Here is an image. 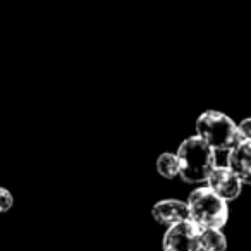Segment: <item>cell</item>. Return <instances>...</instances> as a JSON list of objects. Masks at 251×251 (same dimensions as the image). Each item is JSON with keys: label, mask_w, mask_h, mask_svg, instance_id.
<instances>
[{"label": "cell", "mask_w": 251, "mask_h": 251, "mask_svg": "<svg viewBox=\"0 0 251 251\" xmlns=\"http://www.w3.org/2000/svg\"><path fill=\"white\" fill-rule=\"evenodd\" d=\"M151 217L157 224L165 227H172L176 224H181L189 220V208L188 203L182 200L165 198L157 201L151 206Z\"/></svg>", "instance_id": "cell-6"}, {"label": "cell", "mask_w": 251, "mask_h": 251, "mask_svg": "<svg viewBox=\"0 0 251 251\" xmlns=\"http://www.w3.org/2000/svg\"><path fill=\"white\" fill-rule=\"evenodd\" d=\"M227 167L246 186H251V141H241L227 153Z\"/></svg>", "instance_id": "cell-7"}, {"label": "cell", "mask_w": 251, "mask_h": 251, "mask_svg": "<svg viewBox=\"0 0 251 251\" xmlns=\"http://www.w3.org/2000/svg\"><path fill=\"white\" fill-rule=\"evenodd\" d=\"M179 177L186 184H201L217 167V151L196 134L188 136L177 147Z\"/></svg>", "instance_id": "cell-1"}, {"label": "cell", "mask_w": 251, "mask_h": 251, "mask_svg": "<svg viewBox=\"0 0 251 251\" xmlns=\"http://www.w3.org/2000/svg\"><path fill=\"white\" fill-rule=\"evenodd\" d=\"M200 251H227V237L222 229H200Z\"/></svg>", "instance_id": "cell-8"}, {"label": "cell", "mask_w": 251, "mask_h": 251, "mask_svg": "<svg viewBox=\"0 0 251 251\" xmlns=\"http://www.w3.org/2000/svg\"><path fill=\"white\" fill-rule=\"evenodd\" d=\"M196 136L201 138L215 151L229 153L241 143L237 134V122L219 110H206L196 119Z\"/></svg>", "instance_id": "cell-3"}, {"label": "cell", "mask_w": 251, "mask_h": 251, "mask_svg": "<svg viewBox=\"0 0 251 251\" xmlns=\"http://www.w3.org/2000/svg\"><path fill=\"white\" fill-rule=\"evenodd\" d=\"M164 251H200V229L191 222L176 224L167 227L162 237Z\"/></svg>", "instance_id": "cell-4"}, {"label": "cell", "mask_w": 251, "mask_h": 251, "mask_svg": "<svg viewBox=\"0 0 251 251\" xmlns=\"http://www.w3.org/2000/svg\"><path fill=\"white\" fill-rule=\"evenodd\" d=\"M189 220L198 229H224L229 220V205L208 186H200L188 196Z\"/></svg>", "instance_id": "cell-2"}, {"label": "cell", "mask_w": 251, "mask_h": 251, "mask_svg": "<svg viewBox=\"0 0 251 251\" xmlns=\"http://www.w3.org/2000/svg\"><path fill=\"white\" fill-rule=\"evenodd\" d=\"M237 134L241 141H251V117H244L237 122Z\"/></svg>", "instance_id": "cell-11"}, {"label": "cell", "mask_w": 251, "mask_h": 251, "mask_svg": "<svg viewBox=\"0 0 251 251\" xmlns=\"http://www.w3.org/2000/svg\"><path fill=\"white\" fill-rule=\"evenodd\" d=\"M14 205V196L7 188L0 186V213H7Z\"/></svg>", "instance_id": "cell-10"}, {"label": "cell", "mask_w": 251, "mask_h": 251, "mask_svg": "<svg viewBox=\"0 0 251 251\" xmlns=\"http://www.w3.org/2000/svg\"><path fill=\"white\" fill-rule=\"evenodd\" d=\"M206 186L227 203L237 200L243 191V182L227 165H217L208 176Z\"/></svg>", "instance_id": "cell-5"}, {"label": "cell", "mask_w": 251, "mask_h": 251, "mask_svg": "<svg viewBox=\"0 0 251 251\" xmlns=\"http://www.w3.org/2000/svg\"><path fill=\"white\" fill-rule=\"evenodd\" d=\"M155 165H157V172L164 179L172 181V179L179 177V160L176 153H171V151L160 153Z\"/></svg>", "instance_id": "cell-9"}]
</instances>
